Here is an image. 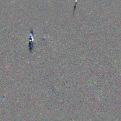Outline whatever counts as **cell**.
<instances>
[{"label": "cell", "instance_id": "cell-1", "mask_svg": "<svg viewBox=\"0 0 121 121\" xmlns=\"http://www.w3.org/2000/svg\"><path fill=\"white\" fill-rule=\"evenodd\" d=\"M33 41H34V39H33V30L31 29L30 40V43H29V49H30V52H31V51L33 50Z\"/></svg>", "mask_w": 121, "mask_h": 121}]
</instances>
